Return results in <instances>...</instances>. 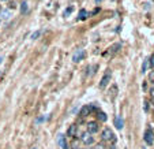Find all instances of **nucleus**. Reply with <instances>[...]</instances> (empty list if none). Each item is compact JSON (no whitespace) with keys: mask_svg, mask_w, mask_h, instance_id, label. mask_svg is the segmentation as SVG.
Segmentation results:
<instances>
[{"mask_svg":"<svg viewBox=\"0 0 154 149\" xmlns=\"http://www.w3.org/2000/svg\"><path fill=\"white\" fill-rule=\"evenodd\" d=\"M111 78H112V73L111 70H106L105 71L104 77L101 78V81H100V89H105V88L108 86L109 84H111Z\"/></svg>","mask_w":154,"mask_h":149,"instance_id":"f257e3e1","label":"nucleus"},{"mask_svg":"<svg viewBox=\"0 0 154 149\" xmlns=\"http://www.w3.org/2000/svg\"><path fill=\"white\" fill-rule=\"evenodd\" d=\"M101 137H102L104 141H112V142L115 141V134H113V131H112L109 127H105L104 130H102Z\"/></svg>","mask_w":154,"mask_h":149,"instance_id":"f03ea898","label":"nucleus"},{"mask_svg":"<svg viewBox=\"0 0 154 149\" xmlns=\"http://www.w3.org/2000/svg\"><path fill=\"white\" fill-rule=\"evenodd\" d=\"M143 140H145V142L147 144V145H153L154 144V133L150 129L145 131V136H143Z\"/></svg>","mask_w":154,"mask_h":149,"instance_id":"7ed1b4c3","label":"nucleus"},{"mask_svg":"<svg viewBox=\"0 0 154 149\" xmlns=\"http://www.w3.org/2000/svg\"><path fill=\"white\" fill-rule=\"evenodd\" d=\"M85 56H86L85 49H78V51H75V53L72 55V60H74L75 63H78V62H80V60H83Z\"/></svg>","mask_w":154,"mask_h":149,"instance_id":"20e7f679","label":"nucleus"},{"mask_svg":"<svg viewBox=\"0 0 154 149\" xmlns=\"http://www.w3.org/2000/svg\"><path fill=\"white\" fill-rule=\"evenodd\" d=\"M82 142L85 144V145H92V144L94 142V137H93L89 131H86V133L82 134Z\"/></svg>","mask_w":154,"mask_h":149,"instance_id":"39448f33","label":"nucleus"},{"mask_svg":"<svg viewBox=\"0 0 154 149\" xmlns=\"http://www.w3.org/2000/svg\"><path fill=\"white\" fill-rule=\"evenodd\" d=\"M87 131H89L90 134L97 133V131H98V123H97V122H89V123H87Z\"/></svg>","mask_w":154,"mask_h":149,"instance_id":"423d86ee","label":"nucleus"},{"mask_svg":"<svg viewBox=\"0 0 154 149\" xmlns=\"http://www.w3.org/2000/svg\"><path fill=\"white\" fill-rule=\"evenodd\" d=\"M76 133H78V126H76V124H71L67 130V136L74 138V137L76 136Z\"/></svg>","mask_w":154,"mask_h":149,"instance_id":"0eeeda50","label":"nucleus"},{"mask_svg":"<svg viewBox=\"0 0 154 149\" xmlns=\"http://www.w3.org/2000/svg\"><path fill=\"white\" fill-rule=\"evenodd\" d=\"M57 142H59V145H60V148H62V149H68V144H67V141H66V137L63 136V134L59 136V138H57Z\"/></svg>","mask_w":154,"mask_h":149,"instance_id":"6e6552de","label":"nucleus"},{"mask_svg":"<svg viewBox=\"0 0 154 149\" xmlns=\"http://www.w3.org/2000/svg\"><path fill=\"white\" fill-rule=\"evenodd\" d=\"M115 126H116L117 130H121L124 127V120L121 116H116V118H115Z\"/></svg>","mask_w":154,"mask_h":149,"instance_id":"1a4fd4ad","label":"nucleus"},{"mask_svg":"<svg viewBox=\"0 0 154 149\" xmlns=\"http://www.w3.org/2000/svg\"><path fill=\"white\" fill-rule=\"evenodd\" d=\"M120 48H121V44H120V43L113 44L111 48H109V53H111V55H113V53H116V52L120 49Z\"/></svg>","mask_w":154,"mask_h":149,"instance_id":"9d476101","label":"nucleus"},{"mask_svg":"<svg viewBox=\"0 0 154 149\" xmlns=\"http://www.w3.org/2000/svg\"><path fill=\"white\" fill-rule=\"evenodd\" d=\"M90 110H92V108H90L89 106L82 107V110H80V116H82V118H85V116H87V114L90 112Z\"/></svg>","mask_w":154,"mask_h":149,"instance_id":"9b49d317","label":"nucleus"},{"mask_svg":"<svg viewBox=\"0 0 154 149\" xmlns=\"http://www.w3.org/2000/svg\"><path fill=\"white\" fill-rule=\"evenodd\" d=\"M87 18V11L86 10H80L79 11V19L80 21H85Z\"/></svg>","mask_w":154,"mask_h":149,"instance_id":"f8f14e48","label":"nucleus"},{"mask_svg":"<svg viewBox=\"0 0 154 149\" xmlns=\"http://www.w3.org/2000/svg\"><path fill=\"white\" fill-rule=\"evenodd\" d=\"M27 10H29V7H27V3H26V1H23V3L21 4V13H22V14H26V13H27Z\"/></svg>","mask_w":154,"mask_h":149,"instance_id":"ddd939ff","label":"nucleus"},{"mask_svg":"<svg viewBox=\"0 0 154 149\" xmlns=\"http://www.w3.org/2000/svg\"><path fill=\"white\" fill-rule=\"evenodd\" d=\"M78 148H79V141L76 138H74L72 142H71V149H78Z\"/></svg>","mask_w":154,"mask_h":149,"instance_id":"4468645a","label":"nucleus"},{"mask_svg":"<svg viewBox=\"0 0 154 149\" xmlns=\"http://www.w3.org/2000/svg\"><path fill=\"white\" fill-rule=\"evenodd\" d=\"M98 119L101 122H105L106 120V114L105 112H98Z\"/></svg>","mask_w":154,"mask_h":149,"instance_id":"2eb2a0df","label":"nucleus"},{"mask_svg":"<svg viewBox=\"0 0 154 149\" xmlns=\"http://www.w3.org/2000/svg\"><path fill=\"white\" fill-rule=\"evenodd\" d=\"M147 66H149V59H146V60L143 62V66H142V73H145V71L147 70Z\"/></svg>","mask_w":154,"mask_h":149,"instance_id":"dca6fc26","label":"nucleus"},{"mask_svg":"<svg viewBox=\"0 0 154 149\" xmlns=\"http://www.w3.org/2000/svg\"><path fill=\"white\" fill-rule=\"evenodd\" d=\"M149 81H150V82H153V84H154V70H153V71H150V73H149Z\"/></svg>","mask_w":154,"mask_h":149,"instance_id":"f3484780","label":"nucleus"},{"mask_svg":"<svg viewBox=\"0 0 154 149\" xmlns=\"http://www.w3.org/2000/svg\"><path fill=\"white\" fill-rule=\"evenodd\" d=\"M113 92H112V99H115V97H116V93H117V86L116 85H113Z\"/></svg>","mask_w":154,"mask_h":149,"instance_id":"a211bd4d","label":"nucleus"},{"mask_svg":"<svg viewBox=\"0 0 154 149\" xmlns=\"http://www.w3.org/2000/svg\"><path fill=\"white\" fill-rule=\"evenodd\" d=\"M40 34H41V31H40V30L36 31V33H33V34H31V38H33V40H36V38H37Z\"/></svg>","mask_w":154,"mask_h":149,"instance_id":"6ab92c4d","label":"nucleus"},{"mask_svg":"<svg viewBox=\"0 0 154 149\" xmlns=\"http://www.w3.org/2000/svg\"><path fill=\"white\" fill-rule=\"evenodd\" d=\"M72 10H74V8H72V7H70L68 10H66V11H64V15H66V17H67V15H70V14L72 13Z\"/></svg>","mask_w":154,"mask_h":149,"instance_id":"aec40b11","label":"nucleus"},{"mask_svg":"<svg viewBox=\"0 0 154 149\" xmlns=\"http://www.w3.org/2000/svg\"><path fill=\"white\" fill-rule=\"evenodd\" d=\"M149 60H150V66H151V67H154V55L151 56V57H150Z\"/></svg>","mask_w":154,"mask_h":149,"instance_id":"412c9836","label":"nucleus"},{"mask_svg":"<svg viewBox=\"0 0 154 149\" xmlns=\"http://www.w3.org/2000/svg\"><path fill=\"white\" fill-rule=\"evenodd\" d=\"M96 149H105L104 144H98V145H97V146H96Z\"/></svg>","mask_w":154,"mask_h":149,"instance_id":"4be33fe9","label":"nucleus"},{"mask_svg":"<svg viewBox=\"0 0 154 149\" xmlns=\"http://www.w3.org/2000/svg\"><path fill=\"white\" fill-rule=\"evenodd\" d=\"M150 96H151V99L154 100V88H151V89H150Z\"/></svg>","mask_w":154,"mask_h":149,"instance_id":"5701e85b","label":"nucleus"},{"mask_svg":"<svg viewBox=\"0 0 154 149\" xmlns=\"http://www.w3.org/2000/svg\"><path fill=\"white\" fill-rule=\"evenodd\" d=\"M151 108L154 110V100H153V103H151Z\"/></svg>","mask_w":154,"mask_h":149,"instance_id":"b1692460","label":"nucleus"},{"mask_svg":"<svg viewBox=\"0 0 154 149\" xmlns=\"http://www.w3.org/2000/svg\"><path fill=\"white\" fill-rule=\"evenodd\" d=\"M101 1H102V0H96V3H101Z\"/></svg>","mask_w":154,"mask_h":149,"instance_id":"393cba45","label":"nucleus"},{"mask_svg":"<svg viewBox=\"0 0 154 149\" xmlns=\"http://www.w3.org/2000/svg\"><path fill=\"white\" fill-rule=\"evenodd\" d=\"M1 62H3V57H0V63H1Z\"/></svg>","mask_w":154,"mask_h":149,"instance_id":"a878e982","label":"nucleus"},{"mask_svg":"<svg viewBox=\"0 0 154 149\" xmlns=\"http://www.w3.org/2000/svg\"><path fill=\"white\" fill-rule=\"evenodd\" d=\"M1 1H6V0H1Z\"/></svg>","mask_w":154,"mask_h":149,"instance_id":"bb28decb","label":"nucleus"}]
</instances>
